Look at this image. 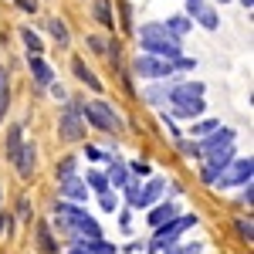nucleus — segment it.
<instances>
[{
	"label": "nucleus",
	"mask_w": 254,
	"mask_h": 254,
	"mask_svg": "<svg viewBox=\"0 0 254 254\" xmlns=\"http://www.w3.org/2000/svg\"><path fill=\"white\" fill-rule=\"evenodd\" d=\"M139 38H142V48H146L149 55H156V58H163V61L180 58V41H176L163 24H146V27L139 31Z\"/></svg>",
	"instance_id": "1"
},
{
	"label": "nucleus",
	"mask_w": 254,
	"mask_h": 254,
	"mask_svg": "<svg viewBox=\"0 0 254 254\" xmlns=\"http://www.w3.org/2000/svg\"><path fill=\"white\" fill-rule=\"evenodd\" d=\"M81 119H88L102 132H122V119H119L116 112H112V105H105V102H88V105H81Z\"/></svg>",
	"instance_id": "2"
},
{
	"label": "nucleus",
	"mask_w": 254,
	"mask_h": 254,
	"mask_svg": "<svg viewBox=\"0 0 254 254\" xmlns=\"http://www.w3.org/2000/svg\"><path fill=\"white\" fill-rule=\"evenodd\" d=\"M58 136L64 139V142H78L81 136H85V119H81V105H68L64 112H61L58 119Z\"/></svg>",
	"instance_id": "3"
},
{
	"label": "nucleus",
	"mask_w": 254,
	"mask_h": 254,
	"mask_svg": "<svg viewBox=\"0 0 254 254\" xmlns=\"http://www.w3.org/2000/svg\"><path fill=\"white\" fill-rule=\"evenodd\" d=\"M196 224V217H173V220H166V224H159V231H156V241H153V248H166V244H173L176 237L183 234L187 227H193Z\"/></svg>",
	"instance_id": "4"
},
{
	"label": "nucleus",
	"mask_w": 254,
	"mask_h": 254,
	"mask_svg": "<svg viewBox=\"0 0 254 254\" xmlns=\"http://www.w3.org/2000/svg\"><path fill=\"white\" fill-rule=\"evenodd\" d=\"M173 71V61H163L156 55H139L136 58V75L142 78H166Z\"/></svg>",
	"instance_id": "5"
},
{
	"label": "nucleus",
	"mask_w": 254,
	"mask_h": 254,
	"mask_svg": "<svg viewBox=\"0 0 254 254\" xmlns=\"http://www.w3.org/2000/svg\"><path fill=\"white\" fill-rule=\"evenodd\" d=\"M231 159H234V149H231V146H224V149H214V153H207L203 180H207V183H214V180H217V173H224V170L231 166Z\"/></svg>",
	"instance_id": "6"
},
{
	"label": "nucleus",
	"mask_w": 254,
	"mask_h": 254,
	"mask_svg": "<svg viewBox=\"0 0 254 254\" xmlns=\"http://www.w3.org/2000/svg\"><path fill=\"white\" fill-rule=\"evenodd\" d=\"M251 170H254V163H251V159H237V163H231L227 176H220V187H234V183H251Z\"/></svg>",
	"instance_id": "7"
},
{
	"label": "nucleus",
	"mask_w": 254,
	"mask_h": 254,
	"mask_svg": "<svg viewBox=\"0 0 254 254\" xmlns=\"http://www.w3.org/2000/svg\"><path fill=\"white\" fill-rule=\"evenodd\" d=\"M231 142H234V132H231V129H214V136H207L203 142H200V146H196V149L207 156V153H214V149H224V146H231Z\"/></svg>",
	"instance_id": "8"
},
{
	"label": "nucleus",
	"mask_w": 254,
	"mask_h": 254,
	"mask_svg": "<svg viewBox=\"0 0 254 254\" xmlns=\"http://www.w3.org/2000/svg\"><path fill=\"white\" fill-rule=\"evenodd\" d=\"M34 159H38V149H34V142H24V146H20V153H17V159H14V163H17V173L24 176V180L34 173Z\"/></svg>",
	"instance_id": "9"
},
{
	"label": "nucleus",
	"mask_w": 254,
	"mask_h": 254,
	"mask_svg": "<svg viewBox=\"0 0 254 254\" xmlns=\"http://www.w3.org/2000/svg\"><path fill=\"white\" fill-rule=\"evenodd\" d=\"M27 64H31V75H34V81H38L41 88H48V85L55 81V71L48 68V61L41 58V55H31V61H27Z\"/></svg>",
	"instance_id": "10"
},
{
	"label": "nucleus",
	"mask_w": 254,
	"mask_h": 254,
	"mask_svg": "<svg viewBox=\"0 0 254 254\" xmlns=\"http://www.w3.org/2000/svg\"><path fill=\"white\" fill-rule=\"evenodd\" d=\"M203 112V98H180V102H173V116L180 119H193Z\"/></svg>",
	"instance_id": "11"
},
{
	"label": "nucleus",
	"mask_w": 254,
	"mask_h": 254,
	"mask_svg": "<svg viewBox=\"0 0 254 254\" xmlns=\"http://www.w3.org/2000/svg\"><path fill=\"white\" fill-rule=\"evenodd\" d=\"M166 95H170V102H180V98H203V85H200V81H190V85H176V88H170Z\"/></svg>",
	"instance_id": "12"
},
{
	"label": "nucleus",
	"mask_w": 254,
	"mask_h": 254,
	"mask_svg": "<svg viewBox=\"0 0 254 254\" xmlns=\"http://www.w3.org/2000/svg\"><path fill=\"white\" fill-rule=\"evenodd\" d=\"M61 196H64V200H85L88 190H85V183H81V180L68 176V180H61Z\"/></svg>",
	"instance_id": "13"
},
{
	"label": "nucleus",
	"mask_w": 254,
	"mask_h": 254,
	"mask_svg": "<svg viewBox=\"0 0 254 254\" xmlns=\"http://www.w3.org/2000/svg\"><path fill=\"white\" fill-rule=\"evenodd\" d=\"M20 146H24V129H20V126H10V129H7V159H10V163L17 159Z\"/></svg>",
	"instance_id": "14"
},
{
	"label": "nucleus",
	"mask_w": 254,
	"mask_h": 254,
	"mask_svg": "<svg viewBox=\"0 0 254 254\" xmlns=\"http://www.w3.org/2000/svg\"><path fill=\"white\" fill-rule=\"evenodd\" d=\"M71 68H75V75H78V78L85 81V85H88L92 92H102V81L95 78V71H92V68H85V61H81V58L71 61Z\"/></svg>",
	"instance_id": "15"
},
{
	"label": "nucleus",
	"mask_w": 254,
	"mask_h": 254,
	"mask_svg": "<svg viewBox=\"0 0 254 254\" xmlns=\"http://www.w3.org/2000/svg\"><path fill=\"white\" fill-rule=\"evenodd\" d=\"M95 20L102 24V27H116V14H112V3L109 0H95Z\"/></svg>",
	"instance_id": "16"
},
{
	"label": "nucleus",
	"mask_w": 254,
	"mask_h": 254,
	"mask_svg": "<svg viewBox=\"0 0 254 254\" xmlns=\"http://www.w3.org/2000/svg\"><path fill=\"white\" fill-rule=\"evenodd\" d=\"M78 244H81V248H85L88 254H116V244H105L102 237H88V241L81 237Z\"/></svg>",
	"instance_id": "17"
},
{
	"label": "nucleus",
	"mask_w": 254,
	"mask_h": 254,
	"mask_svg": "<svg viewBox=\"0 0 254 254\" xmlns=\"http://www.w3.org/2000/svg\"><path fill=\"white\" fill-rule=\"evenodd\" d=\"M38 248H41V254H55V251H58V244H55V237H51V227H48V224H38Z\"/></svg>",
	"instance_id": "18"
},
{
	"label": "nucleus",
	"mask_w": 254,
	"mask_h": 254,
	"mask_svg": "<svg viewBox=\"0 0 254 254\" xmlns=\"http://www.w3.org/2000/svg\"><path fill=\"white\" fill-rule=\"evenodd\" d=\"M48 31H51V38L58 41V48H68V27H64V20H58V17H51L48 20Z\"/></svg>",
	"instance_id": "19"
},
{
	"label": "nucleus",
	"mask_w": 254,
	"mask_h": 254,
	"mask_svg": "<svg viewBox=\"0 0 254 254\" xmlns=\"http://www.w3.org/2000/svg\"><path fill=\"white\" fill-rule=\"evenodd\" d=\"M159 193H163V180H153V183H149V187H146V190L139 193L136 207H149V203H153V200H156Z\"/></svg>",
	"instance_id": "20"
},
{
	"label": "nucleus",
	"mask_w": 254,
	"mask_h": 254,
	"mask_svg": "<svg viewBox=\"0 0 254 254\" xmlns=\"http://www.w3.org/2000/svg\"><path fill=\"white\" fill-rule=\"evenodd\" d=\"M173 203H163V207H156V210H153V214H149V224H153V227H159V224H166V220H173Z\"/></svg>",
	"instance_id": "21"
},
{
	"label": "nucleus",
	"mask_w": 254,
	"mask_h": 254,
	"mask_svg": "<svg viewBox=\"0 0 254 254\" xmlns=\"http://www.w3.org/2000/svg\"><path fill=\"white\" fill-rule=\"evenodd\" d=\"M163 27H166V31H170V34L180 41L183 34H187V31H190V20H187V17H173V20H166Z\"/></svg>",
	"instance_id": "22"
},
{
	"label": "nucleus",
	"mask_w": 254,
	"mask_h": 254,
	"mask_svg": "<svg viewBox=\"0 0 254 254\" xmlns=\"http://www.w3.org/2000/svg\"><path fill=\"white\" fill-rule=\"evenodd\" d=\"M193 17L200 20V24H203L207 31H217V14H214V10H210V7H200V10H196Z\"/></svg>",
	"instance_id": "23"
},
{
	"label": "nucleus",
	"mask_w": 254,
	"mask_h": 254,
	"mask_svg": "<svg viewBox=\"0 0 254 254\" xmlns=\"http://www.w3.org/2000/svg\"><path fill=\"white\" fill-rule=\"evenodd\" d=\"M105 180H112L116 187H126V183H129V176H126V166H122V163H112V166H109V176H105Z\"/></svg>",
	"instance_id": "24"
},
{
	"label": "nucleus",
	"mask_w": 254,
	"mask_h": 254,
	"mask_svg": "<svg viewBox=\"0 0 254 254\" xmlns=\"http://www.w3.org/2000/svg\"><path fill=\"white\" fill-rule=\"evenodd\" d=\"M20 38H24V44H27V51H31V55H41V38L34 34V31H27V27H24V31H20Z\"/></svg>",
	"instance_id": "25"
},
{
	"label": "nucleus",
	"mask_w": 254,
	"mask_h": 254,
	"mask_svg": "<svg viewBox=\"0 0 254 254\" xmlns=\"http://www.w3.org/2000/svg\"><path fill=\"white\" fill-rule=\"evenodd\" d=\"M88 187H92V190H98V193H105V190H109L105 173H88Z\"/></svg>",
	"instance_id": "26"
},
{
	"label": "nucleus",
	"mask_w": 254,
	"mask_h": 254,
	"mask_svg": "<svg viewBox=\"0 0 254 254\" xmlns=\"http://www.w3.org/2000/svg\"><path fill=\"white\" fill-rule=\"evenodd\" d=\"M68 176H75V156H64L58 166V180H68Z\"/></svg>",
	"instance_id": "27"
},
{
	"label": "nucleus",
	"mask_w": 254,
	"mask_h": 254,
	"mask_svg": "<svg viewBox=\"0 0 254 254\" xmlns=\"http://www.w3.org/2000/svg\"><path fill=\"white\" fill-rule=\"evenodd\" d=\"M214 129H220L214 119H207V122H196V126H193V136H207V132H214Z\"/></svg>",
	"instance_id": "28"
},
{
	"label": "nucleus",
	"mask_w": 254,
	"mask_h": 254,
	"mask_svg": "<svg viewBox=\"0 0 254 254\" xmlns=\"http://www.w3.org/2000/svg\"><path fill=\"white\" fill-rule=\"evenodd\" d=\"M237 234L244 237L248 244H251V237H254V231H251V220H237Z\"/></svg>",
	"instance_id": "29"
},
{
	"label": "nucleus",
	"mask_w": 254,
	"mask_h": 254,
	"mask_svg": "<svg viewBox=\"0 0 254 254\" xmlns=\"http://www.w3.org/2000/svg\"><path fill=\"white\" fill-rule=\"evenodd\" d=\"M88 48H92V51H98V55H109V44H105L102 38H88Z\"/></svg>",
	"instance_id": "30"
},
{
	"label": "nucleus",
	"mask_w": 254,
	"mask_h": 254,
	"mask_svg": "<svg viewBox=\"0 0 254 254\" xmlns=\"http://www.w3.org/2000/svg\"><path fill=\"white\" fill-rule=\"evenodd\" d=\"M126 196H129V203L136 207V200H139V187L136 183H126Z\"/></svg>",
	"instance_id": "31"
},
{
	"label": "nucleus",
	"mask_w": 254,
	"mask_h": 254,
	"mask_svg": "<svg viewBox=\"0 0 254 254\" xmlns=\"http://www.w3.org/2000/svg\"><path fill=\"white\" fill-rule=\"evenodd\" d=\"M102 210H109V214L116 210V196L112 193H102Z\"/></svg>",
	"instance_id": "32"
},
{
	"label": "nucleus",
	"mask_w": 254,
	"mask_h": 254,
	"mask_svg": "<svg viewBox=\"0 0 254 254\" xmlns=\"http://www.w3.org/2000/svg\"><path fill=\"white\" fill-rule=\"evenodd\" d=\"M7 102H10V95H7V85L0 88V122H3V112H7Z\"/></svg>",
	"instance_id": "33"
},
{
	"label": "nucleus",
	"mask_w": 254,
	"mask_h": 254,
	"mask_svg": "<svg viewBox=\"0 0 254 254\" xmlns=\"http://www.w3.org/2000/svg\"><path fill=\"white\" fill-rule=\"evenodd\" d=\"M17 7H20V10H27V14H34V10H38V3H34V0H17Z\"/></svg>",
	"instance_id": "34"
},
{
	"label": "nucleus",
	"mask_w": 254,
	"mask_h": 254,
	"mask_svg": "<svg viewBox=\"0 0 254 254\" xmlns=\"http://www.w3.org/2000/svg\"><path fill=\"white\" fill-rule=\"evenodd\" d=\"M10 224H14L10 214H0V234H7V231H10Z\"/></svg>",
	"instance_id": "35"
},
{
	"label": "nucleus",
	"mask_w": 254,
	"mask_h": 254,
	"mask_svg": "<svg viewBox=\"0 0 254 254\" xmlns=\"http://www.w3.org/2000/svg\"><path fill=\"white\" fill-rule=\"evenodd\" d=\"M119 10H122V27H126V31H129V3H122V7H119Z\"/></svg>",
	"instance_id": "36"
},
{
	"label": "nucleus",
	"mask_w": 254,
	"mask_h": 254,
	"mask_svg": "<svg viewBox=\"0 0 254 254\" xmlns=\"http://www.w3.org/2000/svg\"><path fill=\"white\" fill-rule=\"evenodd\" d=\"M187 3H190V14H196V10H200V7H203V3H200V0H187Z\"/></svg>",
	"instance_id": "37"
},
{
	"label": "nucleus",
	"mask_w": 254,
	"mask_h": 254,
	"mask_svg": "<svg viewBox=\"0 0 254 254\" xmlns=\"http://www.w3.org/2000/svg\"><path fill=\"white\" fill-rule=\"evenodd\" d=\"M71 254H88V251H85V248H75V251H71Z\"/></svg>",
	"instance_id": "38"
},
{
	"label": "nucleus",
	"mask_w": 254,
	"mask_h": 254,
	"mask_svg": "<svg viewBox=\"0 0 254 254\" xmlns=\"http://www.w3.org/2000/svg\"><path fill=\"white\" fill-rule=\"evenodd\" d=\"M241 3H244V7H248V10H251V3H254V0H241Z\"/></svg>",
	"instance_id": "39"
},
{
	"label": "nucleus",
	"mask_w": 254,
	"mask_h": 254,
	"mask_svg": "<svg viewBox=\"0 0 254 254\" xmlns=\"http://www.w3.org/2000/svg\"><path fill=\"white\" fill-rule=\"evenodd\" d=\"M0 88H3V78H0Z\"/></svg>",
	"instance_id": "40"
}]
</instances>
